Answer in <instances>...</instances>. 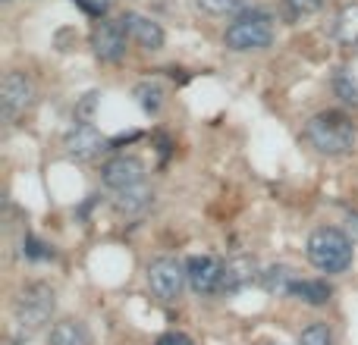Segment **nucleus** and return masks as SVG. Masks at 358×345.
<instances>
[{
  "label": "nucleus",
  "instance_id": "obj_11",
  "mask_svg": "<svg viewBox=\"0 0 358 345\" xmlns=\"http://www.w3.org/2000/svg\"><path fill=\"white\" fill-rule=\"evenodd\" d=\"M123 25L126 31H129V38L138 44L142 50H161L164 44H167V31H164V25L157 22V19L145 16V13H123Z\"/></svg>",
  "mask_w": 358,
  "mask_h": 345
},
{
  "label": "nucleus",
  "instance_id": "obj_5",
  "mask_svg": "<svg viewBox=\"0 0 358 345\" xmlns=\"http://www.w3.org/2000/svg\"><path fill=\"white\" fill-rule=\"evenodd\" d=\"M148 289L155 298L161 302H176L179 295L185 292L189 286V277H185V260H176V258H155L148 264Z\"/></svg>",
  "mask_w": 358,
  "mask_h": 345
},
{
  "label": "nucleus",
  "instance_id": "obj_15",
  "mask_svg": "<svg viewBox=\"0 0 358 345\" xmlns=\"http://www.w3.org/2000/svg\"><path fill=\"white\" fill-rule=\"evenodd\" d=\"M48 345H92V330L76 317H63L48 327Z\"/></svg>",
  "mask_w": 358,
  "mask_h": 345
},
{
  "label": "nucleus",
  "instance_id": "obj_28",
  "mask_svg": "<svg viewBox=\"0 0 358 345\" xmlns=\"http://www.w3.org/2000/svg\"><path fill=\"white\" fill-rule=\"evenodd\" d=\"M3 3H13V0H3Z\"/></svg>",
  "mask_w": 358,
  "mask_h": 345
},
{
  "label": "nucleus",
  "instance_id": "obj_9",
  "mask_svg": "<svg viewBox=\"0 0 358 345\" xmlns=\"http://www.w3.org/2000/svg\"><path fill=\"white\" fill-rule=\"evenodd\" d=\"M0 104H3V117L16 119L22 117L25 110H29L31 104H35V85H31V79L25 73H6L3 75V85H0Z\"/></svg>",
  "mask_w": 358,
  "mask_h": 345
},
{
  "label": "nucleus",
  "instance_id": "obj_7",
  "mask_svg": "<svg viewBox=\"0 0 358 345\" xmlns=\"http://www.w3.org/2000/svg\"><path fill=\"white\" fill-rule=\"evenodd\" d=\"M126 44H129V31H126L123 19H101L92 31V50L101 63H120L126 57Z\"/></svg>",
  "mask_w": 358,
  "mask_h": 345
},
{
  "label": "nucleus",
  "instance_id": "obj_1",
  "mask_svg": "<svg viewBox=\"0 0 358 345\" xmlns=\"http://www.w3.org/2000/svg\"><path fill=\"white\" fill-rule=\"evenodd\" d=\"M305 142L324 157H346L358 145V126L343 110H321L305 123Z\"/></svg>",
  "mask_w": 358,
  "mask_h": 345
},
{
  "label": "nucleus",
  "instance_id": "obj_8",
  "mask_svg": "<svg viewBox=\"0 0 358 345\" xmlns=\"http://www.w3.org/2000/svg\"><path fill=\"white\" fill-rule=\"evenodd\" d=\"M107 145H110V138H104L98 129H94V123H76L73 129L66 132V138H63V151H66L69 161H94V157L101 154V151H107Z\"/></svg>",
  "mask_w": 358,
  "mask_h": 345
},
{
  "label": "nucleus",
  "instance_id": "obj_2",
  "mask_svg": "<svg viewBox=\"0 0 358 345\" xmlns=\"http://www.w3.org/2000/svg\"><path fill=\"white\" fill-rule=\"evenodd\" d=\"M305 254H308L311 267H317L321 273L340 277L355 260V242L340 226H317L311 229L308 242H305Z\"/></svg>",
  "mask_w": 358,
  "mask_h": 345
},
{
  "label": "nucleus",
  "instance_id": "obj_19",
  "mask_svg": "<svg viewBox=\"0 0 358 345\" xmlns=\"http://www.w3.org/2000/svg\"><path fill=\"white\" fill-rule=\"evenodd\" d=\"M330 88H334V94L340 98L343 107L358 110V79L349 73V69H336L334 79H330Z\"/></svg>",
  "mask_w": 358,
  "mask_h": 345
},
{
  "label": "nucleus",
  "instance_id": "obj_26",
  "mask_svg": "<svg viewBox=\"0 0 358 345\" xmlns=\"http://www.w3.org/2000/svg\"><path fill=\"white\" fill-rule=\"evenodd\" d=\"M349 235H352V242L358 239V210L349 214Z\"/></svg>",
  "mask_w": 358,
  "mask_h": 345
},
{
  "label": "nucleus",
  "instance_id": "obj_13",
  "mask_svg": "<svg viewBox=\"0 0 358 345\" xmlns=\"http://www.w3.org/2000/svg\"><path fill=\"white\" fill-rule=\"evenodd\" d=\"M255 279H261V273H258L255 258H248V254H239V258L223 264V292H227V295L242 292L248 283H255Z\"/></svg>",
  "mask_w": 358,
  "mask_h": 345
},
{
  "label": "nucleus",
  "instance_id": "obj_6",
  "mask_svg": "<svg viewBox=\"0 0 358 345\" xmlns=\"http://www.w3.org/2000/svg\"><path fill=\"white\" fill-rule=\"evenodd\" d=\"M185 277L195 295H223V260H217L214 254H192L185 260Z\"/></svg>",
  "mask_w": 358,
  "mask_h": 345
},
{
  "label": "nucleus",
  "instance_id": "obj_18",
  "mask_svg": "<svg viewBox=\"0 0 358 345\" xmlns=\"http://www.w3.org/2000/svg\"><path fill=\"white\" fill-rule=\"evenodd\" d=\"M132 98H136V104L142 107L148 117H157V113L164 110V88L157 85V82H151V79L138 82V85L132 88Z\"/></svg>",
  "mask_w": 358,
  "mask_h": 345
},
{
  "label": "nucleus",
  "instance_id": "obj_23",
  "mask_svg": "<svg viewBox=\"0 0 358 345\" xmlns=\"http://www.w3.org/2000/svg\"><path fill=\"white\" fill-rule=\"evenodd\" d=\"M208 13H217V16H227V13H239L248 0H198Z\"/></svg>",
  "mask_w": 358,
  "mask_h": 345
},
{
  "label": "nucleus",
  "instance_id": "obj_22",
  "mask_svg": "<svg viewBox=\"0 0 358 345\" xmlns=\"http://www.w3.org/2000/svg\"><path fill=\"white\" fill-rule=\"evenodd\" d=\"M22 254L29 260H48V258H54V251H50V245H44L41 239H35V235H25V242H22Z\"/></svg>",
  "mask_w": 358,
  "mask_h": 345
},
{
  "label": "nucleus",
  "instance_id": "obj_20",
  "mask_svg": "<svg viewBox=\"0 0 358 345\" xmlns=\"http://www.w3.org/2000/svg\"><path fill=\"white\" fill-rule=\"evenodd\" d=\"M299 345H334V330L324 321H311L308 327L299 333Z\"/></svg>",
  "mask_w": 358,
  "mask_h": 345
},
{
  "label": "nucleus",
  "instance_id": "obj_25",
  "mask_svg": "<svg viewBox=\"0 0 358 345\" xmlns=\"http://www.w3.org/2000/svg\"><path fill=\"white\" fill-rule=\"evenodd\" d=\"M155 345H195V342H192L185 333H179V330H170V333H161V336H157Z\"/></svg>",
  "mask_w": 358,
  "mask_h": 345
},
{
  "label": "nucleus",
  "instance_id": "obj_27",
  "mask_svg": "<svg viewBox=\"0 0 358 345\" xmlns=\"http://www.w3.org/2000/svg\"><path fill=\"white\" fill-rule=\"evenodd\" d=\"M255 345H283V342H277V339H261V342H255Z\"/></svg>",
  "mask_w": 358,
  "mask_h": 345
},
{
  "label": "nucleus",
  "instance_id": "obj_12",
  "mask_svg": "<svg viewBox=\"0 0 358 345\" xmlns=\"http://www.w3.org/2000/svg\"><path fill=\"white\" fill-rule=\"evenodd\" d=\"M110 204L120 216H142L148 214V207L155 204V189L148 185V179L138 185H129V189L110 191Z\"/></svg>",
  "mask_w": 358,
  "mask_h": 345
},
{
  "label": "nucleus",
  "instance_id": "obj_17",
  "mask_svg": "<svg viewBox=\"0 0 358 345\" xmlns=\"http://www.w3.org/2000/svg\"><path fill=\"white\" fill-rule=\"evenodd\" d=\"M292 298L311 304V308H324L334 298V286L327 279H299L296 289H292Z\"/></svg>",
  "mask_w": 358,
  "mask_h": 345
},
{
  "label": "nucleus",
  "instance_id": "obj_3",
  "mask_svg": "<svg viewBox=\"0 0 358 345\" xmlns=\"http://www.w3.org/2000/svg\"><path fill=\"white\" fill-rule=\"evenodd\" d=\"M57 314V292L50 283H29L22 286V292L13 302V321H16V330L22 336H31L38 330L50 327Z\"/></svg>",
  "mask_w": 358,
  "mask_h": 345
},
{
  "label": "nucleus",
  "instance_id": "obj_4",
  "mask_svg": "<svg viewBox=\"0 0 358 345\" xmlns=\"http://www.w3.org/2000/svg\"><path fill=\"white\" fill-rule=\"evenodd\" d=\"M273 44V16L267 10H245L227 25L223 47L233 54H252L267 50Z\"/></svg>",
  "mask_w": 358,
  "mask_h": 345
},
{
  "label": "nucleus",
  "instance_id": "obj_24",
  "mask_svg": "<svg viewBox=\"0 0 358 345\" xmlns=\"http://www.w3.org/2000/svg\"><path fill=\"white\" fill-rule=\"evenodd\" d=\"M94 107H98V94H85V101H82L79 107H76V123H92L94 117Z\"/></svg>",
  "mask_w": 358,
  "mask_h": 345
},
{
  "label": "nucleus",
  "instance_id": "obj_21",
  "mask_svg": "<svg viewBox=\"0 0 358 345\" xmlns=\"http://www.w3.org/2000/svg\"><path fill=\"white\" fill-rule=\"evenodd\" d=\"M324 6V0H283V13L286 19H305V16H315L317 10Z\"/></svg>",
  "mask_w": 358,
  "mask_h": 345
},
{
  "label": "nucleus",
  "instance_id": "obj_10",
  "mask_svg": "<svg viewBox=\"0 0 358 345\" xmlns=\"http://www.w3.org/2000/svg\"><path fill=\"white\" fill-rule=\"evenodd\" d=\"M101 182L110 191L145 182V161L136 154H113L110 161H104V167H101Z\"/></svg>",
  "mask_w": 358,
  "mask_h": 345
},
{
  "label": "nucleus",
  "instance_id": "obj_14",
  "mask_svg": "<svg viewBox=\"0 0 358 345\" xmlns=\"http://www.w3.org/2000/svg\"><path fill=\"white\" fill-rule=\"evenodd\" d=\"M299 279H302V277H299V273L292 270L289 264H273V267H267V270H261L258 283L264 286L267 295H273V298H292V289H296Z\"/></svg>",
  "mask_w": 358,
  "mask_h": 345
},
{
  "label": "nucleus",
  "instance_id": "obj_16",
  "mask_svg": "<svg viewBox=\"0 0 358 345\" xmlns=\"http://www.w3.org/2000/svg\"><path fill=\"white\" fill-rule=\"evenodd\" d=\"M330 35L346 47H358V3H346L340 13L334 16Z\"/></svg>",
  "mask_w": 358,
  "mask_h": 345
}]
</instances>
